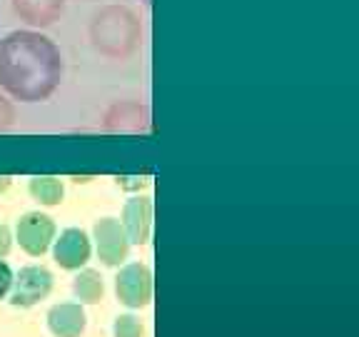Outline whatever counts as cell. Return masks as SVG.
I'll use <instances>...</instances> for the list:
<instances>
[{
  "label": "cell",
  "instance_id": "cell-1",
  "mask_svg": "<svg viewBox=\"0 0 359 337\" xmlns=\"http://www.w3.org/2000/svg\"><path fill=\"white\" fill-rule=\"evenodd\" d=\"M62 53L40 30H13L0 40V90L20 103H40L60 88Z\"/></svg>",
  "mask_w": 359,
  "mask_h": 337
},
{
  "label": "cell",
  "instance_id": "cell-2",
  "mask_svg": "<svg viewBox=\"0 0 359 337\" xmlns=\"http://www.w3.org/2000/svg\"><path fill=\"white\" fill-rule=\"evenodd\" d=\"M88 38L107 60H128L142 43V22L128 6H105L90 18Z\"/></svg>",
  "mask_w": 359,
  "mask_h": 337
},
{
  "label": "cell",
  "instance_id": "cell-3",
  "mask_svg": "<svg viewBox=\"0 0 359 337\" xmlns=\"http://www.w3.org/2000/svg\"><path fill=\"white\" fill-rule=\"evenodd\" d=\"M53 290V272L43 265H28L13 277L11 303L15 308H33Z\"/></svg>",
  "mask_w": 359,
  "mask_h": 337
},
{
  "label": "cell",
  "instance_id": "cell-4",
  "mask_svg": "<svg viewBox=\"0 0 359 337\" xmlns=\"http://www.w3.org/2000/svg\"><path fill=\"white\" fill-rule=\"evenodd\" d=\"M55 223H53L50 215L45 213H25L20 220H18V227H15V235H18V242L30 258H40L43 253H48L55 240Z\"/></svg>",
  "mask_w": 359,
  "mask_h": 337
},
{
  "label": "cell",
  "instance_id": "cell-5",
  "mask_svg": "<svg viewBox=\"0 0 359 337\" xmlns=\"http://www.w3.org/2000/svg\"><path fill=\"white\" fill-rule=\"evenodd\" d=\"M102 125L107 133H125V135H137L147 133L152 125L150 105L140 100H118L112 103L102 115Z\"/></svg>",
  "mask_w": 359,
  "mask_h": 337
},
{
  "label": "cell",
  "instance_id": "cell-6",
  "mask_svg": "<svg viewBox=\"0 0 359 337\" xmlns=\"http://www.w3.org/2000/svg\"><path fill=\"white\" fill-rule=\"evenodd\" d=\"M115 292L128 308H145L152 300V272L147 265L130 263L115 277Z\"/></svg>",
  "mask_w": 359,
  "mask_h": 337
},
{
  "label": "cell",
  "instance_id": "cell-7",
  "mask_svg": "<svg viewBox=\"0 0 359 337\" xmlns=\"http://www.w3.org/2000/svg\"><path fill=\"white\" fill-rule=\"evenodd\" d=\"M93 237H95L97 255L107 267H115L120 265L130 253V240L125 235L123 225L118 218H102L93 227Z\"/></svg>",
  "mask_w": 359,
  "mask_h": 337
},
{
  "label": "cell",
  "instance_id": "cell-8",
  "mask_svg": "<svg viewBox=\"0 0 359 337\" xmlns=\"http://www.w3.org/2000/svg\"><path fill=\"white\" fill-rule=\"evenodd\" d=\"M90 253H93L90 237L80 227H67L60 232V237L53 240V260L62 270H80L90 260Z\"/></svg>",
  "mask_w": 359,
  "mask_h": 337
},
{
  "label": "cell",
  "instance_id": "cell-9",
  "mask_svg": "<svg viewBox=\"0 0 359 337\" xmlns=\"http://www.w3.org/2000/svg\"><path fill=\"white\" fill-rule=\"evenodd\" d=\"M123 225L130 245H145L152 232V200L145 195L130 197L123 208Z\"/></svg>",
  "mask_w": 359,
  "mask_h": 337
},
{
  "label": "cell",
  "instance_id": "cell-10",
  "mask_svg": "<svg viewBox=\"0 0 359 337\" xmlns=\"http://www.w3.org/2000/svg\"><path fill=\"white\" fill-rule=\"evenodd\" d=\"M13 11L30 28H50L53 22L60 20L65 11V0H11Z\"/></svg>",
  "mask_w": 359,
  "mask_h": 337
},
{
  "label": "cell",
  "instance_id": "cell-11",
  "mask_svg": "<svg viewBox=\"0 0 359 337\" xmlns=\"http://www.w3.org/2000/svg\"><path fill=\"white\" fill-rule=\"evenodd\" d=\"M48 327L55 337H80L85 332V310L78 303H60L48 312Z\"/></svg>",
  "mask_w": 359,
  "mask_h": 337
},
{
  "label": "cell",
  "instance_id": "cell-12",
  "mask_svg": "<svg viewBox=\"0 0 359 337\" xmlns=\"http://www.w3.org/2000/svg\"><path fill=\"white\" fill-rule=\"evenodd\" d=\"M30 195L33 200H38L40 205H60L62 197H65V187H62V180L60 178H53V175H35L30 178V185H28Z\"/></svg>",
  "mask_w": 359,
  "mask_h": 337
},
{
  "label": "cell",
  "instance_id": "cell-13",
  "mask_svg": "<svg viewBox=\"0 0 359 337\" xmlns=\"http://www.w3.org/2000/svg\"><path fill=\"white\" fill-rule=\"evenodd\" d=\"M73 292L80 298V303L95 305L102 300L105 295V282H102V275L97 270H80L73 280Z\"/></svg>",
  "mask_w": 359,
  "mask_h": 337
},
{
  "label": "cell",
  "instance_id": "cell-14",
  "mask_svg": "<svg viewBox=\"0 0 359 337\" xmlns=\"http://www.w3.org/2000/svg\"><path fill=\"white\" fill-rule=\"evenodd\" d=\"M115 337H142V325L135 315H120L115 325H112Z\"/></svg>",
  "mask_w": 359,
  "mask_h": 337
},
{
  "label": "cell",
  "instance_id": "cell-15",
  "mask_svg": "<svg viewBox=\"0 0 359 337\" xmlns=\"http://www.w3.org/2000/svg\"><path fill=\"white\" fill-rule=\"evenodd\" d=\"M15 123V105L8 100L6 93H0V133Z\"/></svg>",
  "mask_w": 359,
  "mask_h": 337
},
{
  "label": "cell",
  "instance_id": "cell-16",
  "mask_svg": "<svg viewBox=\"0 0 359 337\" xmlns=\"http://www.w3.org/2000/svg\"><path fill=\"white\" fill-rule=\"evenodd\" d=\"M13 270H11V265L6 263V260H0V300L6 298L8 292H11V287H13Z\"/></svg>",
  "mask_w": 359,
  "mask_h": 337
},
{
  "label": "cell",
  "instance_id": "cell-17",
  "mask_svg": "<svg viewBox=\"0 0 359 337\" xmlns=\"http://www.w3.org/2000/svg\"><path fill=\"white\" fill-rule=\"evenodd\" d=\"M11 247H13V232L6 223H0V260L11 253Z\"/></svg>",
  "mask_w": 359,
  "mask_h": 337
},
{
  "label": "cell",
  "instance_id": "cell-18",
  "mask_svg": "<svg viewBox=\"0 0 359 337\" xmlns=\"http://www.w3.org/2000/svg\"><path fill=\"white\" fill-rule=\"evenodd\" d=\"M118 185H123V187H142V185H145V180H142V178H118Z\"/></svg>",
  "mask_w": 359,
  "mask_h": 337
},
{
  "label": "cell",
  "instance_id": "cell-19",
  "mask_svg": "<svg viewBox=\"0 0 359 337\" xmlns=\"http://www.w3.org/2000/svg\"><path fill=\"white\" fill-rule=\"evenodd\" d=\"M8 187H11V178H8V175H3V178H0V192L8 190Z\"/></svg>",
  "mask_w": 359,
  "mask_h": 337
},
{
  "label": "cell",
  "instance_id": "cell-20",
  "mask_svg": "<svg viewBox=\"0 0 359 337\" xmlns=\"http://www.w3.org/2000/svg\"><path fill=\"white\" fill-rule=\"evenodd\" d=\"M142 3H145V6H147V8H150V6H152V0H142Z\"/></svg>",
  "mask_w": 359,
  "mask_h": 337
}]
</instances>
